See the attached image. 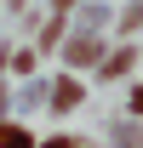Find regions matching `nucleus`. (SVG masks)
Returning a JSON list of instances; mask_svg holds the SVG:
<instances>
[{
    "label": "nucleus",
    "instance_id": "f257e3e1",
    "mask_svg": "<svg viewBox=\"0 0 143 148\" xmlns=\"http://www.w3.org/2000/svg\"><path fill=\"white\" fill-rule=\"evenodd\" d=\"M0 148H35L23 125H0Z\"/></svg>",
    "mask_w": 143,
    "mask_h": 148
},
{
    "label": "nucleus",
    "instance_id": "f03ea898",
    "mask_svg": "<svg viewBox=\"0 0 143 148\" xmlns=\"http://www.w3.org/2000/svg\"><path fill=\"white\" fill-rule=\"evenodd\" d=\"M52 103H57V108H74V103H80V97H74V80H63V86H57Z\"/></svg>",
    "mask_w": 143,
    "mask_h": 148
},
{
    "label": "nucleus",
    "instance_id": "7ed1b4c3",
    "mask_svg": "<svg viewBox=\"0 0 143 148\" xmlns=\"http://www.w3.org/2000/svg\"><path fill=\"white\" fill-rule=\"evenodd\" d=\"M92 51H97L92 40H74V46H69V63H92Z\"/></svg>",
    "mask_w": 143,
    "mask_h": 148
},
{
    "label": "nucleus",
    "instance_id": "20e7f679",
    "mask_svg": "<svg viewBox=\"0 0 143 148\" xmlns=\"http://www.w3.org/2000/svg\"><path fill=\"white\" fill-rule=\"evenodd\" d=\"M132 108H137V114H143V86H137V97H132Z\"/></svg>",
    "mask_w": 143,
    "mask_h": 148
},
{
    "label": "nucleus",
    "instance_id": "39448f33",
    "mask_svg": "<svg viewBox=\"0 0 143 148\" xmlns=\"http://www.w3.org/2000/svg\"><path fill=\"white\" fill-rule=\"evenodd\" d=\"M46 148H74V143H69V137H57V143H46Z\"/></svg>",
    "mask_w": 143,
    "mask_h": 148
},
{
    "label": "nucleus",
    "instance_id": "423d86ee",
    "mask_svg": "<svg viewBox=\"0 0 143 148\" xmlns=\"http://www.w3.org/2000/svg\"><path fill=\"white\" fill-rule=\"evenodd\" d=\"M63 6H69V0H63Z\"/></svg>",
    "mask_w": 143,
    "mask_h": 148
}]
</instances>
